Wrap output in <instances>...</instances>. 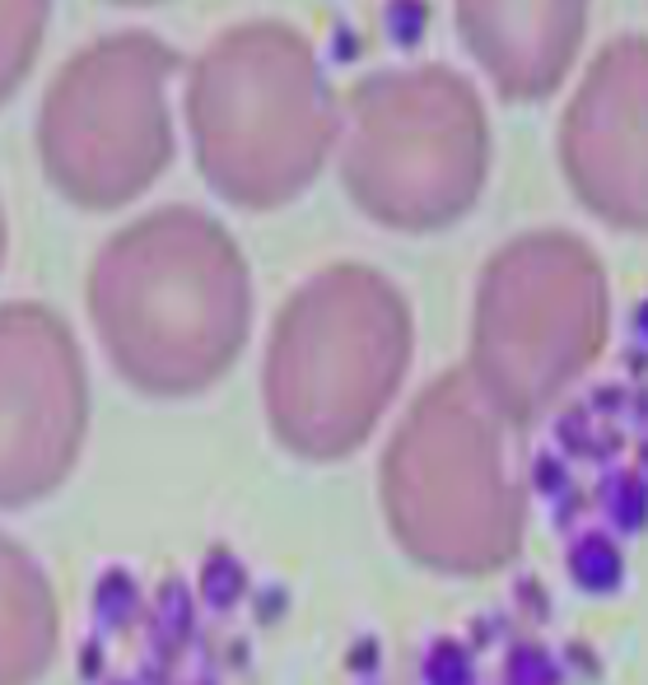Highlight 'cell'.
Wrapping results in <instances>:
<instances>
[{"instance_id": "cell-7", "label": "cell", "mask_w": 648, "mask_h": 685, "mask_svg": "<svg viewBox=\"0 0 648 685\" xmlns=\"http://www.w3.org/2000/svg\"><path fill=\"white\" fill-rule=\"evenodd\" d=\"M89 439V368L75 327L52 303H0V508L62 489Z\"/></svg>"}, {"instance_id": "cell-8", "label": "cell", "mask_w": 648, "mask_h": 685, "mask_svg": "<svg viewBox=\"0 0 648 685\" xmlns=\"http://www.w3.org/2000/svg\"><path fill=\"white\" fill-rule=\"evenodd\" d=\"M62 649V601L29 545L0 532V685H43Z\"/></svg>"}, {"instance_id": "cell-9", "label": "cell", "mask_w": 648, "mask_h": 685, "mask_svg": "<svg viewBox=\"0 0 648 685\" xmlns=\"http://www.w3.org/2000/svg\"><path fill=\"white\" fill-rule=\"evenodd\" d=\"M52 0H0V108L29 85L47 47Z\"/></svg>"}, {"instance_id": "cell-6", "label": "cell", "mask_w": 648, "mask_h": 685, "mask_svg": "<svg viewBox=\"0 0 648 685\" xmlns=\"http://www.w3.org/2000/svg\"><path fill=\"white\" fill-rule=\"evenodd\" d=\"M606 336V285L579 243H518L485 270L471 387L504 424H532Z\"/></svg>"}, {"instance_id": "cell-4", "label": "cell", "mask_w": 648, "mask_h": 685, "mask_svg": "<svg viewBox=\"0 0 648 685\" xmlns=\"http://www.w3.org/2000/svg\"><path fill=\"white\" fill-rule=\"evenodd\" d=\"M504 420L466 374L429 383L383 453V518L402 551L448 578H481L523 551L527 504Z\"/></svg>"}, {"instance_id": "cell-10", "label": "cell", "mask_w": 648, "mask_h": 685, "mask_svg": "<svg viewBox=\"0 0 648 685\" xmlns=\"http://www.w3.org/2000/svg\"><path fill=\"white\" fill-rule=\"evenodd\" d=\"M10 257V220H6V201H0V270H6Z\"/></svg>"}, {"instance_id": "cell-11", "label": "cell", "mask_w": 648, "mask_h": 685, "mask_svg": "<svg viewBox=\"0 0 648 685\" xmlns=\"http://www.w3.org/2000/svg\"><path fill=\"white\" fill-rule=\"evenodd\" d=\"M108 5H127V10H145V5H164V0H108Z\"/></svg>"}, {"instance_id": "cell-2", "label": "cell", "mask_w": 648, "mask_h": 685, "mask_svg": "<svg viewBox=\"0 0 648 685\" xmlns=\"http://www.w3.org/2000/svg\"><path fill=\"white\" fill-rule=\"evenodd\" d=\"M183 126L196 173L224 206L276 210L322 173L341 112L304 37L276 19H252L187 66Z\"/></svg>"}, {"instance_id": "cell-3", "label": "cell", "mask_w": 648, "mask_h": 685, "mask_svg": "<svg viewBox=\"0 0 648 685\" xmlns=\"http://www.w3.org/2000/svg\"><path fill=\"white\" fill-rule=\"evenodd\" d=\"M410 308L369 266H327L276 312L262 364L266 424L285 453L341 462L373 439L410 364Z\"/></svg>"}, {"instance_id": "cell-1", "label": "cell", "mask_w": 648, "mask_h": 685, "mask_svg": "<svg viewBox=\"0 0 648 685\" xmlns=\"http://www.w3.org/2000/svg\"><path fill=\"white\" fill-rule=\"evenodd\" d=\"M85 308L108 368L131 391L187 401L239 364L252 331V276L215 214L154 206L94 252Z\"/></svg>"}, {"instance_id": "cell-5", "label": "cell", "mask_w": 648, "mask_h": 685, "mask_svg": "<svg viewBox=\"0 0 648 685\" xmlns=\"http://www.w3.org/2000/svg\"><path fill=\"white\" fill-rule=\"evenodd\" d=\"M178 47L150 29L98 33L75 47L33 112V154L47 187L85 214H117L178 154Z\"/></svg>"}]
</instances>
